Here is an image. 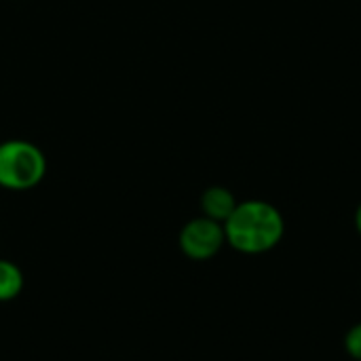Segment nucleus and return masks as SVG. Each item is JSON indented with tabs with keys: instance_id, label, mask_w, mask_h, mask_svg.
Returning a JSON list of instances; mask_svg holds the SVG:
<instances>
[{
	"instance_id": "nucleus-1",
	"label": "nucleus",
	"mask_w": 361,
	"mask_h": 361,
	"mask_svg": "<svg viewBox=\"0 0 361 361\" xmlns=\"http://www.w3.org/2000/svg\"><path fill=\"white\" fill-rule=\"evenodd\" d=\"M226 245L245 256H260L275 250L286 235L281 212L260 199L237 203L235 212L224 222Z\"/></svg>"
},
{
	"instance_id": "nucleus-2",
	"label": "nucleus",
	"mask_w": 361,
	"mask_h": 361,
	"mask_svg": "<svg viewBox=\"0 0 361 361\" xmlns=\"http://www.w3.org/2000/svg\"><path fill=\"white\" fill-rule=\"evenodd\" d=\"M47 176L44 152L27 140L0 142V188L25 192L36 188Z\"/></svg>"
},
{
	"instance_id": "nucleus-3",
	"label": "nucleus",
	"mask_w": 361,
	"mask_h": 361,
	"mask_svg": "<svg viewBox=\"0 0 361 361\" xmlns=\"http://www.w3.org/2000/svg\"><path fill=\"white\" fill-rule=\"evenodd\" d=\"M224 245H226L224 224L209 220L205 216L188 220L178 235L180 252L195 262H205L216 258Z\"/></svg>"
},
{
	"instance_id": "nucleus-4",
	"label": "nucleus",
	"mask_w": 361,
	"mask_h": 361,
	"mask_svg": "<svg viewBox=\"0 0 361 361\" xmlns=\"http://www.w3.org/2000/svg\"><path fill=\"white\" fill-rule=\"evenodd\" d=\"M237 199L235 195L226 188V186H209L203 190L201 195V216L209 218V220H216L220 224H224L228 220V216L235 212L237 207Z\"/></svg>"
},
{
	"instance_id": "nucleus-5",
	"label": "nucleus",
	"mask_w": 361,
	"mask_h": 361,
	"mask_svg": "<svg viewBox=\"0 0 361 361\" xmlns=\"http://www.w3.org/2000/svg\"><path fill=\"white\" fill-rule=\"evenodd\" d=\"M23 271L6 258H0V302H11L23 292Z\"/></svg>"
},
{
	"instance_id": "nucleus-6",
	"label": "nucleus",
	"mask_w": 361,
	"mask_h": 361,
	"mask_svg": "<svg viewBox=\"0 0 361 361\" xmlns=\"http://www.w3.org/2000/svg\"><path fill=\"white\" fill-rule=\"evenodd\" d=\"M343 347H345V351H347V355L351 360L361 361V322L347 330Z\"/></svg>"
},
{
	"instance_id": "nucleus-7",
	"label": "nucleus",
	"mask_w": 361,
	"mask_h": 361,
	"mask_svg": "<svg viewBox=\"0 0 361 361\" xmlns=\"http://www.w3.org/2000/svg\"><path fill=\"white\" fill-rule=\"evenodd\" d=\"M355 228H357V233H360L361 237V203L357 205V209H355Z\"/></svg>"
}]
</instances>
